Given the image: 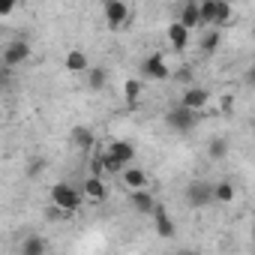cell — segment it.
Instances as JSON below:
<instances>
[{"label": "cell", "mask_w": 255, "mask_h": 255, "mask_svg": "<svg viewBox=\"0 0 255 255\" xmlns=\"http://www.w3.org/2000/svg\"><path fill=\"white\" fill-rule=\"evenodd\" d=\"M102 15H105V21H108V27H123L126 21H129V6L123 3V0H105L102 3Z\"/></svg>", "instance_id": "9c48e42d"}, {"label": "cell", "mask_w": 255, "mask_h": 255, "mask_svg": "<svg viewBox=\"0 0 255 255\" xmlns=\"http://www.w3.org/2000/svg\"><path fill=\"white\" fill-rule=\"evenodd\" d=\"M219 42H222L219 30H213V27H210V30H207L204 36H201V51H204V54H213V51L219 48Z\"/></svg>", "instance_id": "603a6c76"}, {"label": "cell", "mask_w": 255, "mask_h": 255, "mask_svg": "<svg viewBox=\"0 0 255 255\" xmlns=\"http://www.w3.org/2000/svg\"><path fill=\"white\" fill-rule=\"evenodd\" d=\"M231 18H234V9L225 3V0H219V9H216V24H213V30H216V27H225Z\"/></svg>", "instance_id": "cb8c5ba5"}, {"label": "cell", "mask_w": 255, "mask_h": 255, "mask_svg": "<svg viewBox=\"0 0 255 255\" xmlns=\"http://www.w3.org/2000/svg\"><path fill=\"white\" fill-rule=\"evenodd\" d=\"M120 183L126 186V192H138V189H147L150 177H147V171L138 168V165H126V168L120 171Z\"/></svg>", "instance_id": "30bf717a"}, {"label": "cell", "mask_w": 255, "mask_h": 255, "mask_svg": "<svg viewBox=\"0 0 255 255\" xmlns=\"http://www.w3.org/2000/svg\"><path fill=\"white\" fill-rule=\"evenodd\" d=\"M171 78L180 81V84H189L192 81V66H180V69H171Z\"/></svg>", "instance_id": "d4e9b609"}, {"label": "cell", "mask_w": 255, "mask_h": 255, "mask_svg": "<svg viewBox=\"0 0 255 255\" xmlns=\"http://www.w3.org/2000/svg\"><path fill=\"white\" fill-rule=\"evenodd\" d=\"M237 198V186L231 183V180H219V183H213V201H219V204H231Z\"/></svg>", "instance_id": "d6986e66"}, {"label": "cell", "mask_w": 255, "mask_h": 255, "mask_svg": "<svg viewBox=\"0 0 255 255\" xmlns=\"http://www.w3.org/2000/svg\"><path fill=\"white\" fill-rule=\"evenodd\" d=\"M177 24H183L186 30H192V27H201V24H198V6H195V3H186V6L180 9V18H177Z\"/></svg>", "instance_id": "7402d4cb"}, {"label": "cell", "mask_w": 255, "mask_h": 255, "mask_svg": "<svg viewBox=\"0 0 255 255\" xmlns=\"http://www.w3.org/2000/svg\"><path fill=\"white\" fill-rule=\"evenodd\" d=\"M18 252H21V255H48V243H45L39 234H27V237L21 240Z\"/></svg>", "instance_id": "2e32d148"}, {"label": "cell", "mask_w": 255, "mask_h": 255, "mask_svg": "<svg viewBox=\"0 0 255 255\" xmlns=\"http://www.w3.org/2000/svg\"><path fill=\"white\" fill-rule=\"evenodd\" d=\"M3 81H6V69L0 66V87H3Z\"/></svg>", "instance_id": "f546056e"}, {"label": "cell", "mask_w": 255, "mask_h": 255, "mask_svg": "<svg viewBox=\"0 0 255 255\" xmlns=\"http://www.w3.org/2000/svg\"><path fill=\"white\" fill-rule=\"evenodd\" d=\"M234 108V96L231 93H222V111H231Z\"/></svg>", "instance_id": "f1b7e54d"}, {"label": "cell", "mask_w": 255, "mask_h": 255, "mask_svg": "<svg viewBox=\"0 0 255 255\" xmlns=\"http://www.w3.org/2000/svg\"><path fill=\"white\" fill-rule=\"evenodd\" d=\"M81 198H87V201H105L108 198V186H105V180L99 177V174H90V177H84V183H81Z\"/></svg>", "instance_id": "8fae6325"}, {"label": "cell", "mask_w": 255, "mask_h": 255, "mask_svg": "<svg viewBox=\"0 0 255 255\" xmlns=\"http://www.w3.org/2000/svg\"><path fill=\"white\" fill-rule=\"evenodd\" d=\"M15 12V0H0V18H6Z\"/></svg>", "instance_id": "4316f807"}, {"label": "cell", "mask_w": 255, "mask_h": 255, "mask_svg": "<svg viewBox=\"0 0 255 255\" xmlns=\"http://www.w3.org/2000/svg\"><path fill=\"white\" fill-rule=\"evenodd\" d=\"M30 54H33V48H30V42H27V39H12V42H6V48H3L0 66L9 72V69H15V66L27 63V60H30Z\"/></svg>", "instance_id": "277c9868"}, {"label": "cell", "mask_w": 255, "mask_h": 255, "mask_svg": "<svg viewBox=\"0 0 255 255\" xmlns=\"http://www.w3.org/2000/svg\"><path fill=\"white\" fill-rule=\"evenodd\" d=\"M207 102H210V93L204 87H198V84H189V87H183V96H180L177 105L186 108V111H192V114H198V111L207 108Z\"/></svg>", "instance_id": "8992f818"}, {"label": "cell", "mask_w": 255, "mask_h": 255, "mask_svg": "<svg viewBox=\"0 0 255 255\" xmlns=\"http://www.w3.org/2000/svg\"><path fill=\"white\" fill-rule=\"evenodd\" d=\"M228 153H231V144H228V138H222V135H219V138H213V141L207 144V156H210V159H216V162H219V159H225Z\"/></svg>", "instance_id": "44dd1931"}, {"label": "cell", "mask_w": 255, "mask_h": 255, "mask_svg": "<svg viewBox=\"0 0 255 255\" xmlns=\"http://www.w3.org/2000/svg\"><path fill=\"white\" fill-rule=\"evenodd\" d=\"M165 126L168 129H174V132H192L195 126H198V114H192V111H186V108H180V105H174L168 114H165Z\"/></svg>", "instance_id": "5b68a950"}, {"label": "cell", "mask_w": 255, "mask_h": 255, "mask_svg": "<svg viewBox=\"0 0 255 255\" xmlns=\"http://www.w3.org/2000/svg\"><path fill=\"white\" fill-rule=\"evenodd\" d=\"M141 90H144L141 78H126V81H123V99L129 102V105H138V99H141Z\"/></svg>", "instance_id": "ffe728a7"}, {"label": "cell", "mask_w": 255, "mask_h": 255, "mask_svg": "<svg viewBox=\"0 0 255 255\" xmlns=\"http://www.w3.org/2000/svg\"><path fill=\"white\" fill-rule=\"evenodd\" d=\"M177 255H198V252H195V249H180Z\"/></svg>", "instance_id": "4dcf8cb0"}, {"label": "cell", "mask_w": 255, "mask_h": 255, "mask_svg": "<svg viewBox=\"0 0 255 255\" xmlns=\"http://www.w3.org/2000/svg\"><path fill=\"white\" fill-rule=\"evenodd\" d=\"M165 36H168V45H171L174 51H183V48L189 45V30H186L183 24H177V21H171V24H168Z\"/></svg>", "instance_id": "9a60e30c"}, {"label": "cell", "mask_w": 255, "mask_h": 255, "mask_svg": "<svg viewBox=\"0 0 255 255\" xmlns=\"http://www.w3.org/2000/svg\"><path fill=\"white\" fill-rule=\"evenodd\" d=\"M69 141L75 144V150H81V153H90V150H93V144H96V135H93V129H90V126H75V129H72V135H69Z\"/></svg>", "instance_id": "5bb4252c"}, {"label": "cell", "mask_w": 255, "mask_h": 255, "mask_svg": "<svg viewBox=\"0 0 255 255\" xmlns=\"http://www.w3.org/2000/svg\"><path fill=\"white\" fill-rule=\"evenodd\" d=\"M153 231L162 237V240H171L174 234H177V225H174V219H171V213H168V207L165 204H159L156 201V207H153Z\"/></svg>", "instance_id": "ba28073f"}, {"label": "cell", "mask_w": 255, "mask_h": 255, "mask_svg": "<svg viewBox=\"0 0 255 255\" xmlns=\"http://www.w3.org/2000/svg\"><path fill=\"white\" fill-rule=\"evenodd\" d=\"M84 78H87V87H90L93 93H99V90H105V84H108V69H105V66H90V69L84 72Z\"/></svg>", "instance_id": "ac0fdd59"}, {"label": "cell", "mask_w": 255, "mask_h": 255, "mask_svg": "<svg viewBox=\"0 0 255 255\" xmlns=\"http://www.w3.org/2000/svg\"><path fill=\"white\" fill-rule=\"evenodd\" d=\"M186 204L189 207H207L213 204V183L207 180H192L186 186Z\"/></svg>", "instance_id": "52a82bcc"}, {"label": "cell", "mask_w": 255, "mask_h": 255, "mask_svg": "<svg viewBox=\"0 0 255 255\" xmlns=\"http://www.w3.org/2000/svg\"><path fill=\"white\" fill-rule=\"evenodd\" d=\"M141 78L144 81H168L171 78V66L162 51H153L141 60Z\"/></svg>", "instance_id": "3957f363"}, {"label": "cell", "mask_w": 255, "mask_h": 255, "mask_svg": "<svg viewBox=\"0 0 255 255\" xmlns=\"http://www.w3.org/2000/svg\"><path fill=\"white\" fill-rule=\"evenodd\" d=\"M129 207H132L138 216H150L153 207H156V198H153L147 189H138V192H129Z\"/></svg>", "instance_id": "4fadbf2b"}, {"label": "cell", "mask_w": 255, "mask_h": 255, "mask_svg": "<svg viewBox=\"0 0 255 255\" xmlns=\"http://www.w3.org/2000/svg\"><path fill=\"white\" fill-rule=\"evenodd\" d=\"M42 168H45V159H30L27 162V177H39Z\"/></svg>", "instance_id": "484cf974"}, {"label": "cell", "mask_w": 255, "mask_h": 255, "mask_svg": "<svg viewBox=\"0 0 255 255\" xmlns=\"http://www.w3.org/2000/svg\"><path fill=\"white\" fill-rule=\"evenodd\" d=\"M195 6H198V24L213 27V24H216V9H219V0H201V3H195Z\"/></svg>", "instance_id": "e0dca14e"}, {"label": "cell", "mask_w": 255, "mask_h": 255, "mask_svg": "<svg viewBox=\"0 0 255 255\" xmlns=\"http://www.w3.org/2000/svg\"><path fill=\"white\" fill-rule=\"evenodd\" d=\"M63 69H66V72H72V75H84V72L90 69L87 51H81V48H69V51H66V57H63Z\"/></svg>", "instance_id": "7c38bea8"}, {"label": "cell", "mask_w": 255, "mask_h": 255, "mask_svg": "<svg viewBox=\"0 0 255 255\" xmlns=\"http://www.w3.org/2000/svg\"><path fill=\"white\" fill-rule=\"evenodd\" d=\"M48 219H51V222H60V219H69V213H63V210H57V207H51V210H48Z\"/></svg>", "instance_id": "83f0119b"}, {"label": "cell", "mask_w": 255, "mask_h": 255, "mask_svg": "<svg viewBox=\"0 0 255 255\" xmlns=\"http://www.w3.org/2000/svg\"><path fill=\"white\" fill-rule=\"evenodd\" d=\"M135 162V144L129 141V138H114L108 147H105V153L99 156V168L96 171H108V174H114V171H123L126 165H132Z\"/></svg>", "instance_id": "6da1fadb"}, {"label": "cell", "mask_w": 255, "mask_h": 255, "mask_svg": "<svg viewBox=\"0 0 255 255\" xmlns=\"http://www.w3.org/2000/svg\"><path fill=\"white\" fill-rule=\"evenodd\" d=\"M81 189L72 186V183H54L51 186V207L63 210V213H75L81 207Z\"/></svg>", "instance_id": "7a4b0ae2"}]
</instances>
